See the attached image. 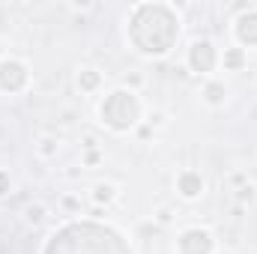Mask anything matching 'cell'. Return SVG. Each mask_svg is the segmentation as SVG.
Segmentation results:
<instances>
[{"label": "cell", "instance_id": "2", "mask_svg": "<svg viewBox=\"0 0 257 254\" xmlns=\"http://www.w3.org/2000/svg\"><path fill=\"white\" fill-rule=\"evenodd\" d=\"M24 81H27V72H24L21 63H15V60H3L0 63V87L3 90H21Z\"/></svg>", "mask_w": 257, "mask_h": 254}, {"label": "cell", "instance_id": "3", "mask_svg": "<svg viewBox=\"0 0 257 254\" xmlns=\"http://www.w3.org/2000/svg\"><path fill=\"white\" fill-rule=\"evenodd\" d=\"M209 248H212V239L206 230H189L180 239V254H209Z\"/></svg>", "mask_w": 257, "mask_h": 254}, {"label": "cell", "instance_id": "5", "mask_svg": "<svg viewBox=\"0 0 257 254\" xmlns=\"http://www.w3.org/2000/svg\"><path fill=\"white\" fill-rule=\"evenodd\" d=\"M236 33H239V39H242V42L254 45V42H257V15H254V12H248V15H242V18H239Z\"/></svg>", "mask_w": 257, "mask_h": 254}, {"label": "cell", "instance_id": "6", "mask_svg": "<svg viewBox=\"0 0 257 254\" xmlns=\"http://www.w3.org/2000/svg\"><path fill=\"white\" fill-rule=\"evenodd\" d=\"M200 189H203V183H200L197 174H183V177H180V191H183L186 197H197Z\"/></svg>", "mask_w": 257, "mask_h": 254}, {"label": "cell", "instance_id": "10", "mask_svg": "<svg viewBox=\"0 0 257 254\" xmlns=\"http://www.w3.org/2000/svg\"><path fill=\"white\" fill-rule=\"evenodd\" d=\"M3 186H6V177L0 174V194H3Z\"/></svg>", "mask_w": 257, "mask_h": 254}, {"label": "cell", "instance_id": "8", "mask_svg": "<svg viewBox=\"0 0 257 254\" xmlns=\"http://www.w3.org/2000/svg\"><path fill=\"white\" fill-rule=\"evenodd\" d=\"M239 60H242V57H239V51H230V54H227V63H230V66H239Z\"/></svg>", "mask_w": 257, "mask_h": 254}, {"label": "cell", "instance_id": "9", "mask_svg": "<svg viewBox=\"0 0 257 254\" xmlns=\"http://www.w3.org/2000/svg\"><path fill=\"white\" fill-rule=\"evenodd\" d=\"M93 84H96V75H93V72H90V75H87V78H84V87H93Z\"/></svg>", "mask_w": 257, "mask_h": 254}, {"label": "cell", "instance_id": "4", "mask_svg": "<svg viewBox=\"0 0 257 254\" xmlns=\"http://www.w3.org/2000/svg\"><path fill=\"white\" fill-rule=\"evenodd\" d=\"M189 63H192V69H197V72H209V69L215 66V48H212L209 42H194L192 54H189Z\"/></svg>", "mask_w": 257, "mask_h": 254}, {"label": "cell", "instance_id": "7", "mask_svg": "<svg viewBox=\"0 0 257 254\" xmlns=\"http://www.w3.org/2000/svg\"><path fill=\"white\" fill-rule=\"evenodd\" d=\"M206 96H209V102H221V96H224V90H221L218 84H212V87L206 90Z\"/></svg>", "mask_w": 257, "mask_h": 254}, {"label": "cell", "instance_id": "1", "mask_svg": "<svg viewBox=\"0 0 257 254\" xmlns=\"http://www.w3.org/2000/svg\"><path fill=\"white\" fill-rule=\"evenodd\" d=\"M102 117L105 123L114 129H128L138 120V102L132 93H114L105 105H102Z\"/></svg>", "mask_w": 257, "mask_h": 254}]
</instances>
